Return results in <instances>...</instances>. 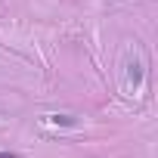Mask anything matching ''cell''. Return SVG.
<instances>
[{
    "label": "cell",
    "instance_id": "1",
    "mask_svg": "<svg viewBox=\"0 0 158 158\" xmlns=\"http://www.w3.org/2000/svg\"><path fill=\"white\" fill-rule=\"evenodd\" d=\"M50 124H56V127H74V118L71 115H50Z\"/></svg>",
    "mask_w": 158,
    "mask_h": 158
},
{
    "label": "cell",
    "instance_id": "2",
    "mask_svg": "<svg viewBox=\"0 0 158 158\" xmlns=\"http://www.w3.org/2000/svg\"><path fill=\"white\" fill-rule=\"evenodd\" d=\"M0 158H22L19 152H0Z\"/></svg>",
    "mask_w": 158,
    "mask_h": 158
}]
</instances>
